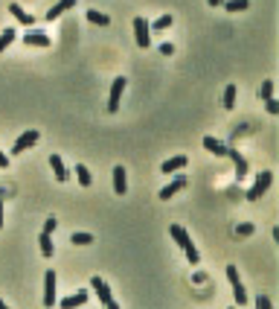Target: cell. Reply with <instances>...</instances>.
Listing matches in <instances>:
<instances>
[{
  "instance_id": "22",
  "label": "cell",
  "mask_w": 279,
  "mask_h": 309,
  "mask_svg": "<svg viewBox=\"0 0 279 309\" xmlns=\"http://www.w3.org/2000/svg\"><path fill=\"white\" fill-rule=\"evenodd\" d=\"M273 88H276V85L270 82V79H265V82L259 85V100H262V102L270 100V96H273Z\"/></svg>"
},
{
  "instance_id": "1",
  "label": "cell",
  "mask_w": 279,
  "mask_h": 309,
  "mask_svg": "<svg viewBox=\"0 0 279 309\" xmlns=\"http://www.w3.org/2000/svg\"><path fill=\"white\" fill-rule=\"evenodd\" d=\"M169 234H171V239H175V242H178V245L186 251V257H189V265H198V263H201V254H198V248L192 245V239H189V234H186V227H183V225H171Z\"/></svg>"
},
{
  "instance_id": "18",
  "label": "cell",
  "mask_w": 279,
  "mask_h": 309,
  "mask_svg": "<svg viewBox=\"0 0 279 309\" xmlns=\"http://www.w3.org/2000/svg\"><path fill=\"white\" fill-rule=\"evenodd\" d=\"M76 178H79L81 187H90L93 184V175H90V169L84 164H76Z\"/></svg>"
},
{
  "instance_id": "28",
  "label": "cell",
  "mask_w": 279,
  "mask_h": 309,
  "mask_svg": "<svg viewBox=\"0 0 279 309\" xmlns=\"http://www.w3.org/2000/svg\"><path fill=\"white\" fill-rule=\"evenodd\" d=\"M169 27H171V15H163L152 24V29H169Z\"/></svg>"
},
{
  "instance_id": "23",
  "label": "cell",
  "mask_w": 279,
  "mask_h": 309,
  "mask_svg": "<svg viewBox=\"0 0 279 309\" xmlns=\"http://www.w3.org/2000/svg\"><path fill=\"white\" fill-rule=\"evenodd\" d=\"M233 295H235V303H239V306H244V303H247V295H244L242 280H233Z\"/></svg>"
},
{
  "instance_id": "29",
  "label": "cell",
  "mask_w": 279,
  "mask_h": 309,
  "mask_svg": "<svg viewBox=\"0 0 279 309\" xmlns=\"http://www.w3.org/2000/svg\"><path fill=\"white\" fill-rule=\"evenodd\" d=\"M55 227H58V219H53V216H50V219L44 222V230H47V234H53Z\"/></svg>"
},
{
  "instance_id": "36",
  "label": "cell",
  "mask_w": 279,
  "mask_h": 309,
  "mask_svg": "<svg viewBox=\"0 0 279 309\" xmlns=\"http://www.w3.org/2000/svg\"><path fill=\"white\" fill-rule=\"evenodd\" d=\"M0 227H3V196H0Z\"/></svg>"
},
{
  "instance_id": "2",
  "label": "cell",
  "mask_w": 279,
  "mask_h": 309,
  "mask_svg": "<svg viewBox=\"0 0 279 309\" xmlns=\"http://www.w3.org/2000/svg\"><path fill=\"white\" fill-rule=\"evenodd\" d=\"M90 289H96V298H99L102 306L117 309V300H114V295H111V289H108V283L102 280V277H93V280H90Z\"/></svg>"
},
{
  "instance_id": "21",
  "label": "cell",
  "mask_w": 279,
  "mask_h": 309,
  "mask_svg": "<svg viewBox=\"0 0 279 309\" xmlns=\"http://www.w3.org/2000/svg\"><path fill=\"white\" fill-rule=\"evenodd\" d=\"M38 242H41V254H44V257H53L55 248H53V239H50V234H47V230L41 234V239H38Z\"/></svg>"
},
{
  "instance_id": "33",
  "label": "cell",
  "mask_w": 279,
  "mask_h": 309,
  "mask_svg": "<svg viewBox=\"0 0 279 309\" xmlns=\"http://www.w3.org/2000/svg\"><path fill=\"white\" fill-rule=\"evenodd\" d=\"M256 303H259L262 309H270V306H273V303H270V298H259V300H256Z\"/></svg>"
},
{
  "instance_id": "6",
  "label": "cell",
  "mask_w": 279,
  "mask_h": 309,
  "mask_svg": "<svg viewBox=\"0 0 279 309\" xmlns=\"http://www.w3.org/2000/svg\"><path fill=\"white\" fill-rule=\"evenodd\" d=\"M35 143H38V131H24V134L15 140V146H12V154H24L27 149H32Z\"/></svg>"
},
{
  "instance_id": "20",
  "label": "cell",
  "mask_w": 279,
  "mask_h": 309,
  "mask_svg": "<svg viewBox=\"0 0 279 309\" xmlns=\"http://www.w3.org/2000/svg\"><path fill=\"white\" fill-rule=\"evenodd\" d=\"M221 6H224L227 12H244L247 6H250V0H224Z\"/></svg>"
},
{
  "instance_id": "24",
  "label": "cell",
  "mask_w": 279,
  "mask_h": 309,
  "mask_svg": "<svg viewBox=\"0 0 279 309\" xmlns=\"http://www.w3.org/2000/svg\"><path fill=\"white\" fill-rule=\"evenodd\" d=\"M221 102H224L227 111L235 105V85H227V88H224V100H221Z\"/></svg>"
},
{
  "instance_id": "10",
  "label": "cell",
  "mask_w": 279,
  "mask_h": 309,
  "mask_svg": "<svg viewBox=\"0 0 279 309\" xmlns=\"http://www.w3.org/2000/svg\"><path fill=\"white\" fill-rule=\"evenodd\" d=\"M114 190H117V196H125V192H128L125 166H114Z\"/></svg>"
},
{
  "instance_id": "7",
  "label": "cell",
  "mask_w": 279,
  "mask_h": 309,
  "mask_svg": "<svg viewBox=\"0 0 279 309\" xmlns=\"http://www.w3.org/2000/svg\"><path fill=\"white\" fill-rule=\"evenodd\" d=\"M44 306H55V272L44 274Z\"/></svg>"
},
{
  "instance_id": "16",
  "label": "cell",
  "mask_w": 279,
  "mask_h": 309,
  "mask_svg": "<svg viewBox=\"0 0 279 309\" xmlns=\"http://www.w3.org/2000/svg\"><path fill=\"white\" fill-rule=\"evenodd\" d=\"M227 158L235 164V175H247V161L239 154V149H227Z\"/></svg>"
},
{
  "instance_id": "3",
  "label": "cell",
  "mask_w": 279,
  "mask_h": 309,
  "mask_svg": "<svg viewBox=\"0 0 279 309\" xmlns=\"http://www.w3.org/2000/svg\"><path fill=\"white\" fill-rule=\"evenodd\" d=\"M273 184V172H259V178H256V184H253L250 190H247V201H259L265 192H268V187Z\"/></svg>"
},
{
  "instance_id": "9",
  "label": "cell",
  "mask_w": 279,
  "mask_h": 309,
  "mask_svg": "<svg viewBox=\"0 0 279 309\" xmlns=\"http://www.w3.org/2000/svg\"><path fill=\"white\" fill-rule=\"evenodd\" d=\"M9 12H12V18L18 21V24H24V27H32V24H35V18H32L24 6H18V3H9Z\"/></svg>"
},
{
  "instance_id": "32",
  "label": "cell",
  "mask_w": 279,
  "mask_h": 309,
  "mask_svg": "<svg viewBox=\"0 0 279 309\" xmlns=\"http://www.w3.org/2000/svg\"><path fill=\"white\" fill-rule=\"evenodd\" d=\"M160 53H163V55H171V53H175V47L166 41V44H160Z\"/></svg>"
},
{
  "instance_id": "11",
  "label": "cell",
  "mask_w": 279,
  "mask_h": 309,
  "mask_svg": "<svg viewBox=\"0 0 279 309\" xmlns=\"http://www.w3.org/2000/svg\"><path fill=\"white\" fill-rule=\"evenodd\" d=\"M180 169H186V154H178V158H171V161H163L160 172L171 175V172H180Z\"/></svg>"
},
{
  "instance_id": "8",
  "label": "cell",
  "mask_w": 279,
  "mask_h": 309,
  "mask_svg": "<svg viewBox=\"0 0 279 309\" xmlns=\"http://www.w3.org/2000/svg\"><path fill=\"white\" fill-rule=\"evenodd\" d=\"M186 184H189V178H186V175H178L175 181H171V184H166V187L160 190V199H163V201H166V199H171V196H175V192H180L183 187H186Z\"/></svg>"
},
{
  "instance_id": "17",
  "label": "cell",
  "mask_w": 279,
  "mask_h": 309,
  "mask_svg": "<svg viewBox=\"0 0 279 309\" xmlns=\"http://www.w3.org/2000/svg\"><path fill=\"white\" fill-rule=\"evenodd\" d=\"M88 303V292H76V295H70V298H64L61 300V306L64 309H70V306H84Z\"/></svg>"
},
{
  "instance_id": "12",
  "label": "cell",
  "mask_w": 279,
  "mask_h": 309,
  "mask_svg": "<svg viewBox=\"0 0 279 309\" xmlns=\"http://www.w3.org/2000/svg\"><path fill=\"white\" fill-rule=\"evenodd\" d=\"M76 6V0H58L53 9H47V21H55V18H61L67 9H73Z\"/></svg>"
},
{
  "instance_id": "26",
  "label": "cell",
  "mask_w": 279,
  "mask_h": 309,
  "mask_svg": "<svg viewBox=\"0 0 279 309\" xmlns=\"http://www.w3.org/2000/svg\"><path fill=\"white\" fill-rule=\"evenodd\" d=\"M12 41H15V29H3V35H0V53H3Z\"/></svg>"
},
{
  "instance_id": "35",
  "label": "cell",
  "mask_w": 279,
  "mask_h": 309,
  "mask_svg": "<svg viewBox=\"0 0 279 309\" xmlns=\"http://www.w3.org/2000/svg\"><path fill=\"white\" fill-rule=\"evenodd\" d=\"M209 6H212V9H216V6H221V3H224V0H207Z\"/></svg>"
},
{
  "instance_id": "14",
  "label": "cell",
  "mask_w": 279,
  "mask_h": 309,
  "mask_svg": "<svg viewBox=\"0 0 279 309\" xmlns=\"http://www.w3.org/2000/svg\"><path fill=\"white\" fill-rule=\"evenodd\" d=\"M50 166H53V175L58 181H67V178H70V172H67V166H64V161L58 154H50Z\"/></svg>"
},
{
  "instance_id": "4",
  "label": "cell",
  "mask_w": 279,
  "mask_h": 309,
  "mask_svg": "<svg viewBox=\"0 0 279 309\" xmlns=\"http://www.w3.org/2000/svg\"><path fill=\"white\" fill-rule=\"evenodd\" d=\"M134 38H137V44L143 47H152V27H148V21L145 18H140V15H137L134 18Z\"/></svg>"
},
{
  "instance_id": "30",
  "label": "cell",
  "mask_w": 279,
  "mask_h": 309,
  "mask_svg": "<svg viewBox=\"0 0 279 309\" xmlns=\"http://www.w3.org/2000/svg\"><path fill=\"white\" fill-rule=\"evenodd\" d=\"M265 102H268V111H270V114H279V102L273 100V96H270V100H265Z\"/></svg>"
},
{
  "instance_id": "15",
  "label": "cell",
  "mask_w": 279,
  "mask_h": 309,
  "mask_svg": "<svg viewBox=\"0 0 279 309\" xmlns=\"http://www.w3.org/2000/svg\"><path fill=\"white\" fill-rule=\"evenodd\" d=\"M204 149L218 154V158H227V146L221 143V140H216V137H204Z\"/></svg>"
},
{
  "instance_id": "25",
  "label": "cell",
  "mask_w": 279,
  "mask_h": 309,
  "mask_svg": "<svg viewBox=\"0 0 279 309\" xmlns=\"http://www.w3.org/2000/svg\"><path fill=\"white\" fill-rule=\"evenodd\" d=\"M70 242H73V245H90V242H96V239L90 237V234H73Z\"/></svg>"
},
{
  "instance_id": "19",
  "label": "cell",
  "mask_w": 279,
  "mask_h": 309,
  "mask_svg": "<svg viewBox=\"0 0 279 309\" xmlns=\"http://www.w3.org/2000/svg\"><path fill=\"white\" fill-rule=\"evenodd\" d=\"M88 21L90 24H99V27H108L111 18L105 15V12H96V9H88Z\"/></svg>"
},
{
  "instance_id": "5",
  "label": "cell",
  "mask_w": 279,
  "mask_h": 309,
  "mask_svg": "<svg viewBox=\"0 0 279 309\" xmlns=\"http://www.w3.org/2000/svg\"><path fill=\"white\" fill-rule=\"evenodd\" d=\"M125 82L128 79H114V85H111V93H108V111L111 114H117L119 111V100H122V91H125Z\"/></svg>"
},
{
  "instance_id": "27",
  "label": "cell",
  "mask_w": 279,
  "mask_h": 309,
  "mask_svg": "<svg viewBox=\"0 0 279 309\" xmlns=\"http://www.w3.org/2000/svg\"><path fill=\"white\" fill-rule=\"evenodd\" d=\"M253 230H256V227H253L250 222H242V225L235 227V234H239V237H253Z\"/></svg>"
},
{
  "instance_id": "13",
  "label": "cell",
  "mask_w": 279,
  "mask_h": 309,
  "mask_svg": "<svg viewBox=\"0 0 279 309\" xmlns=\"http://www.w3.org/2000/svg\"><path fill=\"white\" fill-rule=\"evenodd\" d=\"M24 44L27 47H50V35H44V32H24Z\"/></svg>"
},
{
  "instance_id": "31",
  "label": "cell",
  "mask_w": 279,
  "mask_h": 309,
  "mask_svg": "<svg viewBox=\"0 0 279 309\" xmlns=\"http://www.w3.org/2000/svg\"><path fill=\"white\" fill-rule=\"evenodd\" d=\"M227 280H230V283L239 280V272H235V265H227Z\"/></svg>"
},
{
  "instance_id": "37",
  "label": "cell",
  "mask_w": 279,
  "mask_h": 309,
  "mask_svg": "<svg viewBox=\"0 0 279 309\" xmlns=\"http://www.w3.org/2000/svg\"><path fill=\"white\" fill-rule=\"evenodd\" d=\"M0 309H6V303H3V298H0Z\"/></svg>"
},
{
  "instance_id": "34",
  "label": "cell",
  "mask_w": 279,
  "mask_h": 309,
  "mask_svg": "<svg viewBox=\"0 0 279 309\" xmlns=\"http://www.w3.org/2000/svg\"><path fill=\"white\" fill-rule=\"evenodd\" d=\"M6 166H9V154L0 152V169H6Z\"/></svg>"
}]
</instances>
